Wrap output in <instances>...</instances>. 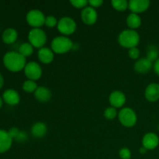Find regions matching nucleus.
<instances>
[{
	"label": "nucleus",
	"mask_w": 159,
	"mask_h": 159,
	"mask_svg": "<svg viewBox=\"0 0 159 159\" xmlns=\"http://www.w3.org/2000/svg\"><path fill=\"white\" fill-rule=\"evenodd\" d=\"M3 63L8 70L17 72L24 69L26 66V57L16 51H9L3 57Z\"/></svg>",
	"instance_id": "obj_1"
},
{
	"label": "nucleus",
	"mask_w": 159,
	"mask_h": 159,
	"mask_svg": "<svg viewBox=\"0 0 159 159\" xmlns=\"http://www.w3.org/2000/svg\"><path fill=\"white\" fill-rule=\"evenodd\" d=\"M118 41L122 47L130 49L138 46L140 41V36L134 30H124L120 34Z\"/></svg>",
	"instance_id": "obj_2"
},
{
	"label": "nucleus",
	"mask_w": 159,
	"mask_h": 159,
	"mask_svg": "<svg viewBox=\"0 0 159 159\" xmlns=\"http://www.w3.org/2000/svg\"><path fill=\"white\" fill-rule=\"evenodd\" d=\"M73 48V42L65 36H58L51 41V50L56 54H65Z\"/></svg>",
	"instance_id": "obj_3"
},
{
	"label": "nucleus",
	"mask_w": 159,
	"mask_h": 159,
	"mask_svg": "<svg viewBox=\"0 0 159 159\" xmlns=\"http://www.w3.org/2000/svg\"><path fill=\"white\" fill-rule=\"evenodd\" d=\"M28 40L34 48H41L46 43L47 35L40 28H33L28 34Z\"/></svg>",
	"instance_id": "obj_4"
},
{
	"label": "nucleus",
	"mask_w": 159,
	"mask_h": 159,
	"mask_svg": "<svg viewBox=\"0 0 159 159\" xmlns=\"http://www.w3.org/2000/svg\"><path fill=\"white\" fill-rule=\"evenodd\" d=\"M118 118L123 126L127 127H131L137 123V115L132 109L125 107L119 112Z\"/></svg>",
	"instance_id": "obj_5"
},
{
	"label": "nucleus",
	"mask_w": 159,
	"mask_h": 159,
	"mask_svg": "<svg viewBox=\"0 0 159 159\" xmlns=\"http://www.w3.org/2000/svg\"><path fill=\"white\" fill-rule=\"evenodd\" d=\"M46 16L39 9L30 10L26 14V22L33 28H40L45 23Z\"/></svg>",
	"instance_id": "obj_6"
},
{
	"label": "nucleus",
	"mask_w": 159,
	"mask_h": 159,
	"mask_svg": "<svg viewBox=\"0 0 159 159\" xmlns=\"http://www.w3.org/2000/svg\"><path fill=\"white\" fill-rule=\"evenodd\" d=\"M57 30L64 35H71L75 31L77 25L71 17L64 16L57 23Z\"/></svg>",
	"instance_id": "obj_7"
},
{
	"label": "nucleus",
	"mask_w": 159,
	"mask_h": 159,
	"mask_svg": "<svg viewBox=\"0 0 159 159\" xmlns=\"http://www.w3.org/2000/svg\"><path fill=\"white\" fill-rule=\"evenodd\" d=\"M24 72L26 77L33 81L37 80L42 75L41 67L36 61H30L26 64L24 68Z\"/></svg>",
	"instance_id": "obj_8"
},
{
	"label": "nucleus",
	"mask_w": 159,
	"mask_h": 159,
	"mask_svg": "<svg viewBox=\"0 0 159 159\" xmlns=\"http://www.w3.org/2000/svg\"><path fill=\"white\" fill-rule=\"evenodd\" d=\"M81 17L82 21L86 25H93L97 20L98 14L96 9L89 6L82 9L81 12Z\"/></svg>",
	"instance_id": "obj_9"
},
{
	"label": "nucleus",
	"mask_w": 159,
	"mask_h": 159,
	"mask_svg": "<svg viewBox=\"0 0 159 159\" xmlns=\"http://www.w3.org/2000/svg\"><path fill=\"white\" fill-rule=\"evenodd\" d=\"M150 6L148 0H130L129 2L128 8L133 13H141L147 10Z\"/></svg>",
	"instance_id": "obj_10"
},
{
	"label": "nucleus",
	"mask_w": 159,
	"mask_h": 159,
	"mask_svg": "<svg viewBox=\"0 0 159 159\" xmlns=\"http://www.w3.org/2000/svg\"><path fill=\"white\" fill-rule=\"evenodd\" d=\"M109 101L110 105L114 108H120L122 107L126 102V96L124 93L121 91L113 92L109 96Z\"/></svg>",
	"instance_id": "obj_11"
},
{
	"label": "nucleus",
	"mask_w": 159,
	"mask_h": 159,
	"mask_svg": "<svg viewBox=\"0 0 159 159\" xmlns=\"http://www.w3.org/2000/svg\"><path fill=\"white\" fill-rule=\"evenodd\" d=\"M143 147L147 150H153L159 144V138L158 135L155 133H148L142 139Z\"/></svg>",
	"instance_id": "obj_12"
},
{
	"label": "nucleus",
	"mask_w": 159,
	"mask_h": 159,
	"mask_svg": "<svg viewBox=\"0 0 159 159\" xmlns=\"http://www.w3.org/2000/svg\"><path fill=\"white\" fill-rule=\"evenodd\" d=\"M12 138L9 133L4 130H0V153H4L9 150L12 146Z\"/></svg>",
	"instance_id": "obj_13"
},
{
	"label": "nucleus",
	"mask_w": 159,
	"mask_h": 159,
	"mask_svg": "<svg viewBox=\"0 0 159 159\" xmlns=\"http://www.w3.org/2000/svg\"><path fill=\"white\" fill-rule=\"evenodd\" d=\"M2 98L3 100L10 106L17 105L20 101V96L19 93L12 89L6 90L3 93Z\"/></svg>",
	"instance_id": "obj_14"
},
{
	"label": "nucleus",
	"mask_w": 159,
	"mask_h": 159,
	"mask_svg": "<svg viewBox=\"0 0 159 159\" xmlns=\"http://www.w3.org/2000/svg\"><path fill=\"white\" fill-rule=\"evenodd\" d=\"M147 100L150 102H155L159 99V85L157 83H152L147 86L144 93Z\"/></svg>",
	"instance_id": "obj_15"
},
{
	"label": "nucleus",
	"mask_w": 159,
	"mask_h": 159,
	"mask_svg": "<svg viewBox=\"0 0 159 159\" xmlns=\"http://www.w3.org/2000/svg\"><path fill=\"white\" fill-rule=\"evenodd\" d=\"M37 54H38V58L40 61L43 64H50L54 60V51L48 48L43 47L40 48Z\"/></svg>",
	"instance_id": "obj_16"
},
{
	"label": "nucleus",
	"mask_w": 159,
	"mask_h": 159,
	"mask_svg": "<svg viewBox=\"0 0 159 159\" xmlns=\"http://www.w3.org/2000/svg\"><path fill=\"white\" fill-rule=\"evenodd\" d=\"M152 68V62L147 57L141 58L134 64V70L141 74H145L148 72Z\"/></svg>",
	"instance_id": "obj_17"
},
{
	"label": "nucleus",
	"mask_w": 159,
	"mask_h": 159,
	"mask_svg": "<svg viewBox=\"0 0 159 159\" xmlns=\"http://www.w3.org/2000/svg\"><path fill=\"white\" fill-rule=\"evenodd\" d=\"M34 96L38 101L46 102L51 99V92L49 89L45 86H39L34 92Z\"/></svg>",
	"instance_id": "obj_18"
},
{
	"label": "nucleus",
	"mask_w": 159,
	"mask_h": 159,
	"mask_svg": "<svg viewBox=\"0 0 159 159\" xmlns=\"http://www.w3.org/2000/svg\"><path fill=\"white\" fill-rule=\"evenodd\" d=\"M48 127L44 123L37 122L31 127V134L34 138H41L46 135Z\"/></svg>",
	"instance_id": "obj_19"
},
{
	"label": "nucleus",
	"mask_w": 159,
	"mask_h": 159,
	"mask_svg": "<svg viewBox=\"0 0 159 159\" xmlns=\"http://www.w3.org/2000/svg\"><path fill=\"white\" fill-rule=\"evenodd\" d=\"M18 37V33L13 28H7L5 30L2 35V39L5 43H13Z\"/></svg>",
	"instance_id": "obj_20"
},
{
	"label": "nucleus",
	"mask_w": 159,
	"mask_h": 159,
	"mask_svg": "<svg viewBox=\"0 0 159 159\" xmlns=\"http://www.w3.org/2000/svg\"><path fill=\"white\" fill-rule=\"evenodd\" d=\"M127 24L130 29H137V28H138L141 25V17L139 16L138 14L131 12L127 17Z\"/></svg>",
	"instance_id": "obj_21"
},
{
	"label": "nucleus",
	"mask_w": 159,
	"mask_h": 159,
	"mask_svg": "<svg viewBox=\"0 0 159 159\" xmlns=\"http://www.w3.org/2000/svg\"><path fill=\"white\" fill-rule=\"evenodd\" d=\"M18 52L21 55H23V57H29V56H30L34 53V47L29 42L23 43L20 45V48H19Z\"/></svg>",
	"instance_id": "obj_22"
},
{
	"label": "nucleus",
	"mask_w": 159,
	"mask_h": 159,
	"mask_svg": "<svg viewBox=\"0 0 159 159\" xmlns=\"http://www.w3.org/2000/svg\"><path fill=\"white\" fill-rule=\"evenodd\" d=\"M37 88H38V86H37L35 81L30 80V79L25 81L23 84V89L28 93H34Z\"/></svg>",
	"instance_id": "obj_23"
},
{
	"label": "nucleus",
	"mask_w": 159,
	"mask_h": 159,
	"mask_svg": "<svg viewBox=\"0 0 159 159\" xmlns=\"http://www.w3.org/2000/svg\"><path fill=\"white\" fill-rule=\"evenodd\" d=\"M111 4L115 9L118 11H124L128 8L129 2L127 0H113Z\"/></svg>",
	"instance_id": "obj_24"
},
{
	"label": "nucleus",
	"mask_w": 159,
	"mask_h": 159,
	"mask_svg": "<svg viewBox=\"0 0 159 159\" xmlns=\"http://www.w3.org/2000/svg\"><path fill=\"white\" fill-rule=\"evenodd\" d=\"M159 55V52L158 48H156L154 45H152L148 48V52H147V58L149 59L152 62H153L154 61H156L158 60V57Z\"/></svg>",
	"instance_id": "obj_25"
},
{
	"label": "nucleus",
	"mask_w": 159,
	"mask_h": 159,
	"mask_svg": "<svg viewBox=\"0 0 159 159\" xmlns=\"http://www.w3.org/2000/svg\"><path fill=\"white\" fill-rule=\"evenodd\" d=\"M116 115H117V111H116V108L113 107H108L104 111V116L107 118V120H113L116 118Z\"/></svg>",
	"instance_id": "obj_26"
},
{
	"label": "nucleus",
	"mask_w": 159,
	"mask_h": 159,
	"mask_svg": "<svg viewBox=\"0 0 159 159\" xmlns=\"http://www.w3.org/2000/svg\"><path fill=\"white\" fill-rule=\"evenodd\" d=\"M57 18L54 16H46L45 18V23L44 24L46 25L47 26L50 28L54 27L55 26H57Z\"/></svg>",
	"instance_id": "obj_27"
},
{
	"label": "nucleus",
	"mask_w": 159,
	"mask_h": 159,
	"mask_svg": "<svg viewBox=\"0 0 159 159\" xmlns=\"http://www.w3.org/2000/svg\"><path fill=\"white\" fill-rule=\"evenodd\" d=\"M70 3L77 9H84L88 6L89 2L86 0H71Z\"/></svg>",
	"instance_id": "obj_28"
},
{
	"label": "nucleus",
	"mask_w": 159,
	"mask_h": 159,
	"mask_svg": "<svg viewBox=\"0 0 159 159\" xmlns=\"http://www.w3.org/2000/svg\"><path fill=\"white\" fill-rule=\"evenodd\" d=\"M119 155L121 159H130L131 157V152L127 148H123L120 150Z\"/></svg>",
	"instance_id": "obj_29"
},
{
	"label": "nucleus",
	"mask_w": 159,
	"mask_h": 159,
	"mask_svg": "<svg viewBox=\"0 0 159 159\" xmlns=\"http://www.w3.org/2000/svg\"><path fill=\"white\" fill-rule=\"evenodd\" d=\"M128 55L132 59H138L140 56V51L138 48H133L129 49Z\"/></svg>",
	"instance_id": "obj_30"
},
{
	"label": "nucleus",
	"mask_w": 159,
	"mask_h": 159,
	"mask_svg": "<svg viewBox=\"0 0 159 159\" xmlns=\"http://www.w3.org/2000/svg\"><path fill=\"white\" fill-rule=\"evenodd\" d=\"M8 133H9V136H10L12 139H13V138H16V139L20 132L18 128H16V127H12V128H11L10 130L8 131Z\"/></svg>",
	"instance_id": "obj_31"
},
{
	"label": "nucleus",
	"mask_w": 159,
	"mask_h": 159,
	"mask_svg": "<svg viewBox=\"0 0 159 159\" xmlns=\"http://www.w3.org/2000/svg\"><path fill=\"white\" fill-rule=\"evenodd\" d=\"M103 3V1L102 0H90L89 1V4L90 6H92L93 8H97L101 6Z\"/></svg>",
	"instance_id": "obj_32"
},
{
	"label": "nucleus",
	"mask_w": 159,
	"mask_h": 159,
	"mask_svg": "<svg viewBox=\"0 0 159 159\" xmlns=\"http://www.w3.org/2000/svg\"><path fill=\"white\" fill-rule=\"evenodd\" d=\"M154 69H155V71L156 72V74L159 75V58L155 62V65H154Z\"/></svg>",
	"instance_id": "obj_33"
},
{
	"label": "nucleus",
	"mask_w": 159,
	"mask_h": 159,
	"mask_svg": "<svg viewBox=\"0 0 159 159\" xmlns=\"http://www.w3.org/2000/svg\"><path fill=\"white\" fill-rule=\"evenodd\" d=\"M3 84H4V79H3L2 75L1 73H0V89H1L2 87Z\"/></svg>",
	"instance_id": "obj_34"
},
{
	"label": "nucleus",
	"mask_w": 159,
	"mask_h": 159,
	"mask_svg": "<svg viewBox=\"0 0 159 159\" xmlns=\"http://www.w3.org/2000/svg\"><path fill=\"white\" fill-rule=\"evenodd\" d=\"M146 151H147V149L144 148V147H143V148H140V152H141V153H142V154H144V153H145Z\"/></svg>",
	"instance_id": "obj_35"
},
{
	"label": "nucleus",
	"mask_w": 159,
	"mask_h": 159,
	"mask_svg": "<svg viewBox=\"0 0 159 159\" xmlns=\"http://www.w3.org/2000/svg\"><path fill=\"white\" fill-rule=\"evenodd\" d=\"M2 99L0 97V108L2 107Z\"/></svg>",
	"instance_id": "obj_36"
}]
</instances>
